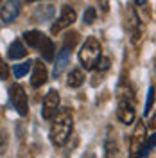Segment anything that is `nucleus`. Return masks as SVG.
Segmentation results:
<instances>
[{
	"label": "nucleus",
	"instance_id": "obj_1",
	"mask_svg": "<svg viewBox=\"0 0 156 158\" xmlns=\"http://www.w3.org/2000/svg\"><path fill=\"white\" fill-rule=\"evenodd\" d=\"M74 129V113L70 108H59L58 115L52 118V126H50V142L61 148L67 144L70 133Z\"/></svg>",
	"mask_w": 156,
	"mask_h": 158
},
{
	"label": "nucleus",
	"instance_id": "obj_2",
	"mask_svg": "<svg viewBox=\"0 0 156 158\" xmlns=\"http://www.w3.org/2000/svg\"><path fill=\"white\" fill-rule=\"evenodd\" d=\"M135 117H137V97L131 86L122 81L117 90V118L122 124H133Z\"/></svg>",
	"mask_w": 156,
	"mask_h": 158
},
{
	"label": "nucleus",
	"instance_id": "obj_3",
	"mask_svg": "<svg viewBox=\"0 0 156 158\" xmlns=\"http://www.w3.org/2000/svg\"><path fill=\"white\" fill-rule=\"evenodd\" d=\"M102 56V47H101V41L97 38H88L84 43H83V47L79 50V61H81V65L84 67L86 70H92L95 69V65H97V61L101 59Z\"/></svg>",
	"mask_w": 156,
	"mask_h": 158
},
{
	"label": "nucleus",
	"instance_id": "obj_4",
	"mask_svg": "<svg viewBox=\"0 0 156 158\" xmlns=\"http://www.w3.org/2000/svg\"><path fill=\"white\" fill-rule=\"evenodd\" d=\"M147 142V124L144 118H140L135 126V131L131 135V144H129V158H138L142 148Z\"/></svg>",
	"mask_w": 156,
	"mask_h": 158
},
{
	"label": "nucleus",
	"instance_id": "obj_5",
	"mask_svg": "<svg viewBox=\"0 0 156 158\" xmlns=\"http://www.w3.org/2000/svg\"><path fill=\"white\" fill-rule=\"evenodd\" d=\"M9 97H11V102H13V106L14 110L18 111L22 117H25L27 113H29V104H27V94H25V90L22 85H13L9 88Z\"/></svg>",
	"mask_w": 156,
	"mask_h": 158
},
{
	"label": "nucleus",
	"instance_id": "obj_6",
	"mask_svg": "<svg viewBox=\"0 0 156 158\" xmlns=\"http://www.w3.org/2000/svg\"><path fill=\"white\" fill-rule=\"evenodd\" d=\"M59 92L58 90H49V94L43 97V108H41V115L45 120H52L59 111Z\"/></svg>",
	"mask_w": 156,
	"mask_h": 158
},
{
	"label": "nucleus",
	"instance_id": "obj_7",
	"mask_svg": "<svg viewBox=\"0 0 156 158\" xmlns=\"http://www.w3.org/2000/svg\"><path fill=\"white\" fill-rule=\"evenodd\" d=\"M76 18H77V13H76V9H74V7H70V6H65V7L61 9L59 18L56 20V23L50 27V32H52V34H58V32H61L63 29L70 27V25L76 22Z\"/></svg>",
	"mask_w": 156,
	"mask_h": 158
},
{
	"label": "nucleus",
	"instance_id": "obj_8",
	"mask_svg": "<svg viewBox=\"0 0 156 158\" xmlns=\"http://www.w3.org/2000/svg\"><path fill=\"white\" fill-rule=\"evenodd\" d=\"M47 77H49V72H47V67L43 65L41 59H36L32 61V76H31V85L32 88H39L47 83Z\"/></svg>",
	"mask_w": 156,
	"mask_h": 158
},
{
	"label": "nucleus",
	"instance_id": "obj_9",
	"mask_svg": "<svg viewBox=\"0 0 156 158\" xmlns=\"http://www.w3.org/2000/svg\"><path fill=\"white\" fill-rule=\"evenodd\" d=\"M20 7H22L20 0H7L4 6H0V18H2V22H6V23L14 22L20 15Z\"/></svg>",
	"mask_w": 156,
	"mask_h": 158
},
{
	"label": "nucleus",
	"instance_id": "obj_10",
	"mask_svg": "<svg viewBox=\"0 0 156 158\" xmlns=\"http://www.w3.org/2000/svg\"><path fill=\"white\" fill-rule=\"evenodd\" d=\"M129 23H127V27H129V32H131V41L133 43H138L140 38H142V23H140V18H138L137 11L133 9V6H129Z\"/></svg>",
	"mask_w": 156,
	"mask_h": 158
},
{
	"label": "nucleus",
	"instance_id": "obj_11",
	"mask_svg": "<svg viewBox=\"0 0 156 158\" xmlns=\"http://www.w3.org/2000/svg\"><path fill=\"white\" fill-rule=\"evenodd\" d=\"M104 156L106 158L118 156V142L115 133H113V128H108V135L104 138Z\"/></svg>",
	"mask_w": 156,
	"mask_h": 158
},
{
	"label": "nucleus",
	"instance_id": "obj_12",
	"mask_svg": "<svg viewBox=\"0 0 156 158\" xmlns=\"http://www.w3.org/2000/svg\"><path fill=\"white\" fill-rule=\"evenodd\" d=\"M68 59H70V50L68 49H63L58 52V59H56V65H54V77H59L61 74H63V70H65V67L68 65Z\"/></svg>",
	"mask_w": 156,
	"mask_h": 158
},
{
	"label": "nucleus",
	"instance_id": "obj_13",
	"mask_svg": "<svg viewBox=\"0 0 156 158\" xmlns=\"http://www.w3.org/2000/svg\"><path fill=\"white\" fill-rule=\"evenodd\" d=\"M38 50L41 52V56H43L45 61H52V59H54V52H56V49H54V43H52V40H50L49 36L43 34V38H41V41H39Z\"/></svg>",
	"mask_w": 156,
	"mask_h": 158
},
{
	"label": "nucleus",
	"instance_id": "obj_14",
	"mask_svg": "<svg viewBox=\"0 0 156 158\" xmlns=\"http://www.w3.org/2000/svg\"><path fill=\"white\" fill-rule=\"evenodd\" d=\"M7 56L9 59H22L27 56V49H25V45L22 43V40H14L13 43L9 45V50H7Z\"/></svg>",
	"mask_w": 156,
	"mask_h": 158
},
{
	"label": "nucleus",
	"instance_id": "obj_15",
	"mask_svg": "<svg viewBox=\"0 0 156 158\" xmlns=\"http://www.w3.org/2000/svg\"><path fill=\"white\" fill-rule=\"evenodd\" d=\"M43 38V32H39V31H27V32H23V40H25V43L32 47V49H38L39 47V41Z\"/></svg>",
	"mask_w": 156,
	"mask_h": 158
},
{
	"label": "nucleus",
	"instance_id": "obj_16",
	"mask_svg": "<svg viewBox=\"0 0 156 158\" xmlns=\"http://www.w3.org/2000/svg\"><path fill=\"white\" fill-rule=\"evenodd\" d=\"M83 83H84V74H83V70L74 69L68 74V81H67V85H68L70 88H79Z\"/></svg>",
	"mask_w": 156,
	"mask_h": 158
},
{
	"label": "nucleus",
	"instance_id": "obj_17",
	"mask_svg": "<svg viewBox=\"0 0 156 158\" xmlns=\"http://www.w3.org/2000/svg\"><path fill=\"white\" fill-rule=\"evenodd\" d=\"M79 41V32H76V31H70V32H67L65 34V41H63V47L65 49L72 50L76 45H77Z\"/></svg>",
	"mask_w": 156,
	"mask_h": 158
},
{
	"label": "nucleus",
	"instance_id": "obj_18",
	"mask_svg": "<svg viewBox=\"0 0 156 158\" xmlns=\"http://www.w3.org/2000/svg\"><path fill=\"white\" fill-rule=\"evenodd\" d=\"M156 148V133L154 135H151V137H147V142H146V146L142 148V151H140V155H138V158H146L153 149Z\"/></svg>",
	"mask_w": 156,
	"mask_h": 158
},
{
	"label": "nucleus",
	"instance_id": "obj_19",
	"mask_svg": "<svg viewBox=\"0 0 156 158\" xmlns=\"http://www.w3.org/2000/svg\"><path fill=\"white\" fill-rule=\"evenodd\" d=\"M32 67V61H25V63H18V65H14V69H13V74H14V77H23L29 69Z\"/></svg>",
	"mask_w": 156,
	"mask_h": 158
},
{
	"label": "nucleus",
	"instance_id": "obj_20",
	"mask_svg": "<svg viewBox=\"0 0 156 158\" xmlns=\"http://www.w3.org/2000/svg\"><path fill=\"white\" fill-rule=\"evenodd\" d=\"M95 18H97V11H95V7H86L84 15H83V22H84L86 25H92V23L95 22Z\"/></svg>",
	"mask_w": 156,
	"mask_h": 158
},
{
	"label": "nucleus",
	"instance_id": "obj_21",
	"mask_svg": "<svg viewBox=\"0 0 156 158\" xmlns=\"http://www.w3.org/2000/svg\"><path fill=\"white\" fill-rule=\"evenodd\" d=\"M153 102H154V86H149V90H147V102H146V108H144V117L149 115V111L153 108Z\"/></svg>",
	"mask_w": 156,
	"mask_h": 158
},
{
	"label": "nucleus",
	"instance_id": "obj_22",
	"mask_svg": "<svg viewBox=\"0 0 156 158\" xmlns=\"http://www.w3.org/2000/svg\"><path fill=\"white\" fill-rule=\"evenodd\" d=\"M52 13H54V7H52V6H47V11H45V13H43V11H41V7H39L38 11H36V18L38 20H47V18H50V16H52Z\"/></svg>",
	"mask_w": 156,
	"mask_h": 158
},
{
	"label": "nucleus",
	"instance_id": "obj_23",
	"mask_svg": "<svg viewBox=\"0 0 156 158\" xmlns=\"http://www.w3.org/2000/svg\"><path fill=\"white\" fill-rule=\"evenodd\" d=\"M7 77H9V69H7L6 61L0 58V81H6Z\"/></svg>",
	"mask_w": 156,
	"mask_h": 158
},
{
	"label": "nucleus",
	"instance_id": "obj_24",
	"mask_svg": "<svg viewBox=\"0 0 156 158\" xmlns=\"http://www.w3.org/2000/svg\"><path fill=\"white\" fill-rule=\"evenodd\" d=\"M6 149H7V133L0 131V155H4Z\"/></svg>",
	"mask_w": 156,
	"mask_h": 158
},
{
	"label": "nucleus",
	"instance_id": "obj_25",
	"mask_svg": "<svg viewBox=\"0 0 156 158\" xmlns=\"http://www.w3.org/2000/svg\"><path fill=\"white\" fill-rule=\"evenodd\" d=\"M95 69L97 70H108L109 69V59L104 58V56H101V59H99L97 65H95Z\"/></svg>",
	"mask_w": 156,
	"mask_h": 158
},
{
	"label": "nucleus",
	"instance_id": "obj_26",
	"mask_svg": "<svg viewBox=\"0 0 156 158\" xmlns=\"http://www.w3.org/2000/svg\"><path fill=\"white\" fill-rule=\"evenodd\" d=\"M149 126H151L153 129H156V113L153 115V117H151V122H149Z\"/></svg>",
	"mask_w": 156,
	"mask_h": 158
},
{
	"label": "nucleus",
	"instance_id": "obj_27",
	"mask_svg": "<svg viewBox=\"0 0 156 158\" xmlns=\"http://www.w3.org/2000/svg\"><path fill=\"white\" fill-rule=\"evenodd\" d=\"M146 2H147V0H135V4H137V6H144Z\"/></svg>",
	"mask_w": 156,
	"mask_h": 158
},
{
	"label": "nucleus",
	"instance_id": "obj_28",
	"mask_svg": "<svg viewBox=\"0 0 156 158\" xmlns=\"http://www.w3.org/2000/svg\"><path fill=\"white\" fill-rule=\"evenodd\" d=\"M101 2H102V6H104V11H106V9H108V7H106V6H108V0H101Z\"/></svg>",
	"mask_w": 156,
	"mask_h": 158
},
{
	"label": "nucleus",
	"instance_id": "obj_29",
	"mask_svg": "<svg viewBox=\"0 0 156 158\" xmlns=\"http://www.w3.org/2000/svg\"><path fill=\"white\" fill-rule=\"evenodd\" d=\"M29 2H36V0H29Z\"/></svg>",
	"mask_w": 156,
	"mask_h": 158
},
{
	"label": "nucleus",
	"instance_id": "obj_30",
	"mask_svg": "<svg viewBox=\"0 0 156 158\" xmlns=\"http://www.w3.org/2000/svg\"><path fill=\"white\" fill-rule=\"evenodd\" d=\"M2 2H4V0H0V4H2Z\"/></svg>",
	"mask_w": 156,
	"mask_h": 158
}]
</instances>
